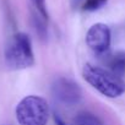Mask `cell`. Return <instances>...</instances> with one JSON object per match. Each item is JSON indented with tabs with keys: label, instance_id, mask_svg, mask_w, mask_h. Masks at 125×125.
<instances>
[{
	"label": "cell",
	"instance_id": "5b68a950",
	"mask_svg": "<svg viewBox=\"0 0 125 125\" xmlns=\"http://www.w3.org/2000/svg\"><path fill=\"white\" fill-rule=\"evenodd\" d=\"M112 41L110 28L102 22L92 25L86 33V43L97 54H102L108 50Z\"/></svg>",
	"mask_w": 125,
	"mask_h": 125
},
{
	"label": "cell",
	"instance_id": "ba28073f",
	"mask_svg": "<svg viewBox=\"0 0 125 125\" xmlns=\"http://www.w3.org/2000/svg\"><path fill=\"white\" fill-rule=\"evenodd\" d=\"M30 1H31L32 11L37 12L39 16H42L44 20L48 21L49 15H48V9H47V3H45V0H30Z\"/></svg>",
	"mask_w": 125,
	"mask_h": 125
},
{
	"label": "cell",
	"instance_id": "7a4b0ae2",
	"mask_svg": "<svg viewBox=\"0 0 125 125\" xmlns=\"http://www.w3.org/2000/svg\"><path fill=\"white\" fill-rule=\"evenodd\" d=\"M4 61L10 70H23L34 65V54L31 38L23 33H15L4 50Z\"/></svg>",
	"mask_w": 125,
	"mask_h": 125
},
{
	"label": "cell",
	"instance_id": "8992f818",
	"mask_svg": "<svg viewBox=\"0 0 125 125\" xmlns=\"http://www.w3.org/2000/svg\"><path fill=\"white\" fill-rule=\"evenodd\" d=\"M108 66L113 74L123 79L125 75V50L115 52L108 60Z\"/></svg>",
	"mask_w": 125,
	"mask_h": 125
},
{
	"label": "cell",
	"instance_id": "6da1fadb",
	"mask_svg": "<svg viewBox=\"0 0 125 125\" xmlns=\"http://www.w3.org/2000/svg\"><path fill=\"white\" fill-rule=\"evenodd\" d=\"M83 79L101 94L108 98H116L125 92V82L109 69L86 64L82 70Z\"/></svg>",
	"mask_w": 125,
	"mask_h": 125
},
{
	"label": "cell",
	"instance_id": "277c9868",
	"mask_svg": "<svg viewBox=\"0 0 125 125\" xmlns=\"http://www.w3.org/2000/svg\"><path fill=\"white\" fill-rule=\"evenodd\" d=\"M53 97L61 104L75 105L82 99V90L79 83L66 77H58L52 85Z\"/></svg>",
	"mask_w": 125,
	"mask_h": 125
},
{
	"label": "cell",
	"instance_id": "9c48e42d",
	"mask_svg": "<svg viewBox=\"0 0 125 125\" xmlns=\"http://www.w3.org/2000/svg\"><path fill=\"white\" fill-rule=\"evenodd\" d=\"M107 3H108V0H85L82 3L81 9L83 11L92 12V11H97V10L102 9Z\"/></svg>",
	"mask_w": 125,
	"mask_h": 125
},
{
	"label": "cell",
	"instance_id": "8fae6325",
	"mask_svg": "<svg viewBox=\"0 0 125 125\" xmlns=\"http://www.w3.org/2000/svg\"><path fill=\"white\" fill-rule=\"evenodd\" d=\"M71 1H73V4H79L80 1H82V3H83L85 0H71Z\"/></svg>",
	"mask_w": 125,
	"mask_h": 125
},
{
	"label": "cell",
	"instance_id": "30bf717a",
	"mask_svg": "<svg viewBox=\"0 0 125 125\" xmlns=\"http://www.w3.org/2000/svg\"><path fill=\"white\" fill-rule=\"evenodd\" d=\"M54 120H55V124H56V125H66V124L64 123V120H62L59 115H56V114L54 115Z\"/></svg>",
	"mask_w": 125,
	"mask_h": 125
},
{
	"label": "cell",
	"instance_id": "3957f363",
	"mask_svg": "<svg viewBox=\"0 0 125 125\" xmlns=\"http://www.w3.org/2000/svg\"><path fill=\"white\" fill-rule=\"evenodd\" d=\"M15 115L19 125H47L49 107L44 98L30 94L19 102Z\"/></svg>",
	"mask_w": 125,
	"mask_h": 125
},
{
	"label": "cell",
	"instance_id": "52a82bcc",
	"mask_svg": "<svg viewBox=\"0 0 125 125\" xmlns=\"http://www.w3.org/2000/svg\"><path fill=\"white\" fill-rule=\"evenodd\" d=\"M75 125H104L103 121L94 114L90 112H81L76 115L74 120Z\"/></svg>",
	"mask_w": 125,
	"mask_h": 125
}]
</instances>
